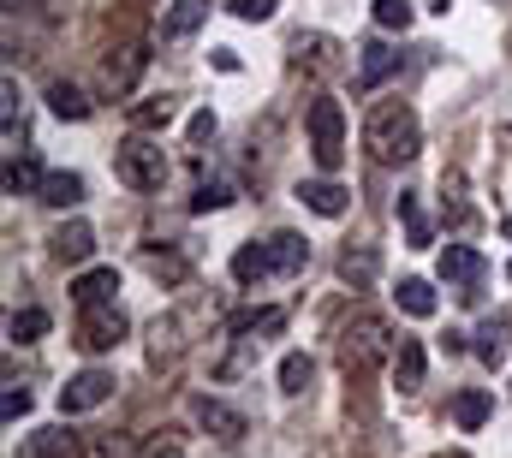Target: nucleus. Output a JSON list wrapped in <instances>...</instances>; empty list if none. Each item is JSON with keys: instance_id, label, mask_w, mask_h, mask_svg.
I'll return each mask as SVG.
<instances>
[{"instance_id": "obj_31", "label": "nucleus", "mask_w": 512, "mask_h": 458, "mask_svg": "<svg viewBox=\"0 0 512 458\" xmlns=\"http://www.w3.org/2000/svg\"><path fill=\"white\" fill-rule=\"evenodd\" d=\"M399 221H405V238H411V250H423V244L435 238V232H429V221L417 215V191H405V197H399Z\"/></svg>"}, {"instance_id": "obj_32", "label": "nucleus", "mask_w": 512, "mask_h": 458, "mask_svg": "<svg viewBox=\"0 0 512 458\" xmlns=\"http://www.w3.org/2000/svg\"><path fill=\"white\" fill-rule=\"evenodd\" d=\"M143 268H149V274H161V280H185V256H173V250H155V244L143 250Z\"/></svg>"}, {"instance_id": "obj_33", "label": "nucleus", "mask_w": 512, "mask_h": 458, "mask_svg": "<svg viewBox=\"0 0 512 458\" xmlns=\"http://www.w3.org/2000/svg\"><path fill=\"white\" fill-rule=\"evenodd\" d=\"M370 12H376L382 30H405L411 24V0H370Z\"/></svg>"}, {"instance_id": "obj_37", "label": "nucleus", "mask_w": 512, "mask_h": 458, "mask_svg": "<svg viewBox=\"0 0 512 458\" xmlns=\"http://www.w3.org/2000/svg\"><path fill=\"white\" fill-rule=\"evenodd\" d=\"M215 72H239V54L233 48H215Z\"/></svg>"}, {"instance_id": "obj_27", "label": "nucleus", "mask_w": 512, "mask_h": 458, "mask_svg": "<svg viewBox=\"0 0 512 458\" xmlns=\"http://www.w3.org/2000/svg\"><path fill=\"white\" fill-rule=\"evenodd\" d=\"M393 298H399L405 316H435V286H429V280H399Z\"/></svg>"}, {"instance_id": "obj_3", "label": "nucleus", "mask_w": 512, "mask_h": 458, "mask_svg": "<svg viewBox=\"0 0 512 458\" xmlns=\"http://www.w3.org/2000/svg\"><path fill=\"white\" fill-rule=\"evenodd\" d=\"M114 173L131 191H161L167 185V155H161V143L149 131H131L126 143L114 149Z\"/></svg>"}, {"instance_id": "obj_11", "label": "nucleus", "mask_w": 512, "mask_h": 458, "mask_svg": "<svg viewBox=\"0 0 512 458\" xmlns=\"http://www.w3.org/2000/svg\"><path fill=\"white\" fill-rule=\"evenodd\" d=\"M48 250H54V262H72V268H78V262H90V250H96V232L84 227V221H66V227L48 238Z\"/></svg>"}, {"instance_id": "obj_26", "label": "nucleus", "mask_w": 512, "mask_h": 458, "mask_svg": "<svg viewBox=\"0 0 512 458\" xmlns=\"http://www.w3.org/2000/svg\"><path fill=\"white\" fill-rule=\"evenodd\" d=\"M376 268H382V256H376V250H364V244H358V250H340V274H346L352 286H370V280H376Z\"/></svg>"}, {"instance_id": "obj_13", "label": "nucleus", "mask_w": 512, "mask_h": 458, "mask_svg": "<svg viewBox=\"0 0 512 458\" xmlns=\"http://www.w3.org/2000/svg\"><path fill=\"white\" fill-rule=\"evenodd\" d=\"M423 363H429V357H423V340H405V334H399V351H393V387H399V393H417V387H423Z\"/></svg>"}, {"instance_id": "obj_25", "label": "nucleus", "mask_w": 512, "mask_h": 458, "mask_svg": "<svg viewBox=\"0 0 512 458\" xmlns=\"http://www.w3.org/2000/svg\"><path fill=\"white\" fill-rule=\"evenodd\" d=\"M173 114H179V108H173V96H149V102H137V108H131V125H137V131H167Z\"/></svg>"}, {"instance_id": "obj_6", "label": "nucleus", "mask_w": 512, "mask_h": 458, "mask_svg": "<svg viewBox=\"0 0 512 458\" xmlns=\"http://www.w3.org/2000/svg\"><path fill=\"white\" fill-rule=\"evenodd\" d=\"M108 399H114V375H108V369H84V375H72V381L60 387V417L96 411V405H108Z\"/></svg>"}, {"instance_id": "obj_7", "label": "nucleus", "mask_w": 512, "mask_h": 458, "mask_svg": "<svg viewBox=\"0 0 512 458\" xmlns=\"http://www.w3.org/2000/svg\"><path fill=\"white\" fill-rule=\"evenodd\" d=\"M143 72H149V54H143L137 42H131V48H114V54L102 60V90L120 102V96L137 90V78H143Z\"/></svg>"}, {"instance_id": "obj_36", "label": "nucleus", "mask_w": 512, "mask_h": 458, "mask_svg": "<svg viewBox=\"0 0 512 458\" xmlns=\"http://www.w3.org/2000/svg\"><path fill=\"white\" fill-rule=\"evenodd\" d=\"M203 137H215V114H209V108L191 114V143H203Z\"/></svg>"}, {"instance_id": "obj_23", "label": "nucleus", "mask_w": 512, "mask_h": 458, "mask_svg": "<svg viewBox=\"0 0 512 458\" xmlns=\"http://www.w3.org/2000/svg\"><path fill=\"white\" fill-rule=\"evenodd\" d=\"M42 179H48V173H42V161H36V155H18V161L6 167V191H12V197H36V191H42Z\"/></svg>"}, {"instance_id": "obj_34", "label": "nucleus", "mask_w": 512, "mask_h": 458, "mask_svg": "<svg viewBox=\"0 0 512 458\" xmlns=\"http://www.w3.org/2000/svg\"><path fill=\"white\" fill-rule=\"evenodd\" d=\"M274 6H280V0H233V18H245V24H268Z\"/></svg>"}, {"instance_id": "obj_15", "label": "nucleus", "mask_w": 512, "mask_h": 458, "mask_svg": "<svg viewBox=\"0 0 512 458\" xmlns=\"http://www.w3.org/2000/svg\"><path fill=\"white\" fill-rule=\"evenodd\" d=\"M72 453H78V441H72L66 429H36V435L18 441V453L12 458H72Z\"/></svg>"}, {"instance_id": "obj_1", "label": "nucleus", "mask_w": 512, "mask_h": 458, "mask_svg": "<svg viewBox=\"0 0 512 458\" xmlns=\"http://www.w3.org/2000/svg\"><path fill=\"white\" fill-rule=\"evenodd\" d=\"M364 149H370V161H382V167H405V161H417V149H423V125H417V114H411L405 102H376L370 119H364Z\"/></svg>"}, {"instance_id": "obj_38", "label": "nucleus", "mask_w": 512, "mask_h": 458, "mask_svg": "<svg viewBox=\"0 0 512 458\" xmlns=\"http://www.w3.org/2000/svg\"><path fill=\"white\" fill-rule=\"evenodd\" d=\"M149 458H185V453H179V447H155Z\"/></svg>"}, {"instance_id": "obj_30", "label": "nucleus", "mask_w": 512, "mask_h": 458, "mask_svg": "<svg viewBox=\"0 0 512 458\" xmlns=\"http://www.w3.org/2000/svg\"><path fill=\"white\" fill-rule=\"evenodd\" d=\"M227 203H233V185H227V179H203L197 197H191V215H215V209H227Z\"/></svg>"}, {"instance_id": "obj_12", "label": "nucleus", "mask_w": 512, "mask_h": 458, "mask_svg": "<svg viewBox=\"0 0 512 458\" xmlns=\"http://www.w3.org/2000/svg\"><path fill=\"white\" fill-rule=\"evenodd\" d=\"M114 292H120V274H114V268H90V274H78V280H72V298H78V310L114 304Z\"/></svg>"}, {"instance_id": "obj_10", "label": "nucleus", "mask_w": 512, "mask_h": 458, "mask_svg": "<svg viewBox=\"0 0 512 458\" xmlns=\"http://www.w3.org/2000/svg\"><path fill=\"white\" fill-rule=\"evenodd\" d=\"M197 423L215 435V441H245V411H233V405H221V399H197Z\"/></svg>"}, {"instance_id": "obj_35", "label": "nucleus", "mask_w": 512, "mask_h": 458, "mask_svg": "<svg viewBox=\"0 0 512 458\" xmlns=\"http://www.w3.org/2000/svg\"><path fill=\"white\" fill-rule=\"evenodd\" d=\"M0 417H6V423L30 417V393H24V387H6V399H0Z\"/></svg>"}, {"instance_id": "obj_4", "label": "nucleus", "mask_w": 512, "mask_h": 458, "mask_svg": "<svg viewBox=\"0 0 512 458\" xmlns=\"http://www.w3.org/2000/svg\"><path fill=\"white\" fill-rule=\"evenodd\" d=\"M310 155H316L322 173H334L346 161V114H340L334 96H316L310 102Z\"/></svg>"}, {"instance_id": "obj_20", "label": "nucleus", "mask_w": 512, "mask_h": 458, "mask_svg": "<svg viewBox=\"0 0 512 458\" xmlns=\"http://www.w3.org/2000/svg\"><path fill=\"white\" fill-rule=\"evenodd\" d=\"M393 72H399V54H393L387 42H370V48H364V60H358V84H364V90H376V84H387Z\"/></svg>"}, {"instance_id": "obj_19", "label": "nucleus", "mask_w": 512, "mask_h": 458, "mask_svg": "<svg viewBox=\"0 0 512 458\" xmlns=\"http://www.w3.org/2000/svg\"><path fill=\"white\" fill-rule=\"evenodd\" d=\"M453 417H459V429L471 435V429H483L489 417H495V393H483V387H465L459 399H453Z\"/></svg>"}, {"instance_id": "obj_14", "label": "nucleus", "mask_w": 512, "mask_h": 458, "mask_svg": "<svg viewBox=\"0 0 512 458\" xmlns=\"http://www.w3.org/2000/svg\"><path fill=\"white\" fill-rule=\"evenodd\" d=\"M203 24H209V0H173V6H167V18H161V36H173V42H179V36H197Z\"/></svg>"}, {"instance_id": "obj_9", "label": "nucleus", "mask_w": 512, "mask_h": 458, "mask_svg": "<svg viewBox=\"0 0 512 458\" xmlns=\"http://www.w3.org/2000/svg\"><path fill=\"white\" fill-rule=\"evenodd\" d=\"M298 203L316 209V215H328V221H340V215L352 209V191L334 185V179H304V185H298Z\"/></svg>"}, {"instance_id": "obj_5", "label": "nucleus", "mask_w": 512, "mask_h": 458, "mask_svg": "<svg viewBox=\"0 0 512 458\" xmlns=\"http://www.w3.org/2000/svg\"><path fill=\"white\" fill-rule=\"evenodd\" d=\"M126 340V316H120V304H96V310H84L78 316V351H114V345Z\"/></svg>"}, {"instance_id": "obj_29", "label": "nucleus", "mask_w": 512, "mask_h": 458, "mask_svg": "<svg viewBox=\"0 0 512 458\" xmlns=\"http://www.w3.org/2000/svg\"><path fill=\"white\" fill-rule=\"evenodd\" d=\"M42 334H48V310H12V322H6V340L30 345V340H42Z\"/></svg>"}, {"instance_id": "obj_16", "label": "nucleus", "mask_w": 512, "mask_h": 458, "mask_svg": "<svg viewBox=\"0 0 512 458\" xmlns=\"http://www.w3.org/2000/svg\"><path fill=\"white\" fill-rule=\"evenodd\" d=\"M274 274V250L268 244H239L233 250V280L239 286H256V280H268Z\"/></svg>"}, {"instance_id": "obj_18", "label": "nucleus", "mask_w": 512, "mask_h": 458, "mask_svg": "<svg viewBox=\"0 0 512 458\" xmlns=\"http://www.w3.org/2000/svg\"><path fill=\"white\" fill-rule=\"evenodd\" d=\"M36 203H48V209H78V203H84V179H78V173H48L42 191H36Z\"/></svg>"}, {"instance_id": "obj_24", "label": "nucleus", "mask_w": 512, "mask_h": 458, "mask_svg": "<svg viewBox=\"0 0 512 458\" xmlns=\"http://www.w3.org/2000/svg\"><path fill=\"white\" fill-rule=\"evenodd\" d=\"M48 114L54 119H90V96L78 84H48Z\"/></svg>"}, {"instance_id": "obj_21", "label": "nucleus", "mask_w": 512, "mask_h": 458, "mask_svg": "<svg viewBox=\"0 0 512 458\" xmlns=\"http://www.w3.org/2000/svg\"><path fill=\"white\" fill-rule=\"evenodd\" d=\"M286 328V310H239L233 322H227V334L233 340H251V334H280Z\"/></svg>"}, {"instance_id": "obj_39", "label": "nucleus", "mask_w": 512, "mask_h": 458, "mask_svg": "<svg viewBox=\"0 0 512 458\" xmlns=\"http://www.w3.org/2000/svg\"><path fill=\"white\" fill-rule=\"evenodd\" d=\"M507 238H512V221H507Z\"/></svg>"}, {"instance_id": "obj_40", "label": "nucleus", "mask_w": 512, "mask_h": 458, "mask_svg": "<svg viewBox=\"0 0 512 458\" xmlns=\"http://www.w3.org/2000/svg\"><path fill=\"white\" fill-rule=\"evenodd\" d=\"M507 280H512V268H507Z\"/></svg>"}, {"instance_id": "obj_22", "label": "nucleus", "mask_w": 512, "mask_h": 458, "mask_svg": "<svg viewBox=\"0 0 512 458\" xmlns=\"http://www.w3.org/2000/svg\"><path fill=\"white\" fill-rule=\"evenodd\" d=\"M268 250H274V274H298V268L310 262V244H304L298 232H274Z\"/></svg>"}, {"instance_id": "obj_2", "label": "nucleus", "mask_w": 512, "mask_h": 458, "mask_svg": "<svg viewBox=\"0 0 512 458\" xmlns=\"http://www.w3.org/2000/svg\"><path fill=\"white\" fill-rule=\"evenodd\" d=\"M393 351H399V334L387 328V316H376V310H358V316L340 328V369H346V375L382 369V363H393Z\"/></svg>"}, {"instance_id": "obj_8", "label": "nucleus", "mask_w": 512, "mask_h": 458, "mask_svg": "<svg viewBox=\"0 0 512 458\" xmlns=\"http://www.w3.org/2000/svg\"><path fill=\"white\" fill-rule=\"evenodd\" d=\"M441 280L465 286L459 298H477V280H483V256H477L471 244H447V250H441Z\"/></svg>"}, {"instance_id": "obj_17", "label": "nucleus", "mask_w": 512, "mask_h": 458, "mask_svg": "<svg viewBox=\"0 0 512 458\" xmlns=\"http://www.w3.org/2000/svg\"><path fill=\"white\" fill-rule=\"evenodd\" d=\"M477 357H483L489 369H501V363L512 357V322H501V316L483 322V328H477Z\"/></svg>"}, {"instance_id": "obj_28", "label": "nucleus", "mask_w": 512, "mask_h": 458, "mask_svg": "<svg viewBox=\"0 0 512 458\" xmlns=\"http://www.w3.org/2000/svg\"><path fill=\"white\" fill-rule=\"evenodd\" d=\"M310 375H316V363H310L304 351H292V357H280V393H292V399H298V393L310 387Z\"/></svg>"}]
</instances>
